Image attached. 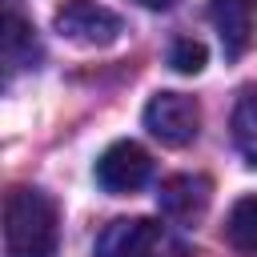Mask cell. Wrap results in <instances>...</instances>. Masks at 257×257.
Returning <instances> with one entry per match:
<instances>
[{"mask_svg":"<svg viewBox=\"0 0 257 257\" xmlns=\"http://www.w3.org/2000/svg\"><path fill=\"white\" fill-rule=\"evenodd\" d=\"M225 237L233 249L257 257V193L253 197H241L233 209H229V221H225Z\"/></svg>","mask_w":257,"mask_h":257,"instance_id":"9c48e42d","label":"cell"},{"mask_svg":"<svg viewBox=\"0 0 257 257\" xmlns=\"http://www.w3.org/2000/svg\"><path fill=\"white\" fill-rule=\"evenodd\" d=\"M253 12L249 4L241 0H213V24L221 32V44H225V56H241L253 40Z\"/></svg>","mask_w":257,"mask_h":257,"instance_id":"52a82bcc","label":"cell"},{"mask_svg":"<svg viewBox=\"0 0 257 257\" xmlns=\"http://www.w3.org/2000/svg\"><path fill=\"white\" fill-rule=\"evenodd\" d=\"M209 197H213V185H209V177H197V173H177V177L161 181V189H157L161 213L181 225L201 221L209 209Z\"/></svg>","mask_w":257,"mask_h":257,"instance_id":"8992f818","label":"cell"},{"mask_svg":"<svg viewBox=\"0 0 257 257\" xmlns=\"http://www.w3.org/2000/svg\"><path fill=\"white\" fill-rule=\"evenodd\" d=\"M56 32L84 48H104L120 36V16L96 0H64L56 8Z\"/></svg>","mask_w":257,"mask_h":257,"instance_id":"277c9868","label":"cell"},{"mask_svg":"<svg viewBox=\"0 0 257 257\" xmlns=\"http://www.w3.org/2000/svg\"><path fill=\"white\" fill-rule=\"evenodd\" d=\"M233 141L249 157V165H257V88H249L233 108Z\"/></svg>","mask_w":257,"mask_h":257,"instance_id":"30bf717a","label":"cell"},{"mask_svg":"<svg viewBox=\"0 0 257 257\" xmlns=\"http://www.w3.org/2000/svg\"><path fill=\"white\" fill-rule=\"evenodd\" d=\"M40 60V44H36V32L24 16L8 12L4 20V76L12 80L20 68H32Z\"/></svg>","mask_w":257,"mask_h":257,"instance_id":"ba28073f","label":"cell"},{"mask_svg":"<svg viewBox=\"0 0 257 257\" xmlns=\"http://www.w3.org/2000/svg\"><path fill=\"white\" fill-rule=\"evenodd\" d=\"M241 4H249V8H257V0H241Z\"/></svg>","mask_w":257,"mask_h":257,"instance_id":"4fadbf2b","label":"cell"},{"mask_svg":"<svg viewBox=\"0 0 257 257\" xmlns=\"http://www.w3.org/2000/svg\"><path fill=\"white\" fill-rule=\"evenodd\" d=\"M60 217L48 193L16 185L4 197V257H56Z\"/></svg>","mask_w":257,"mask_h":257,"instance_id":"6da1fadb","label":"cell"},{"mask_svg":"<svg viewBox=\"0 0 257 257\" xmlns=\"http://www.w3.org/2000/svg\"><path fill=\"white\" fill-rule=\"evenodd\" d=\"M96 257H193L189 241L161 221L120 217L96 237Z\"/></svg>","mask_w":257,"mask_h":257,"instance_id":"7a4b0ae2","label":"cell"},{"mask_svg":"<svg viewBox=\"0 0 257 257\" xmlns=\"http://www.w3.org/2000/svg\"><path fill=\"white\" fill-rule=\"evenodd\" d=\"M145 128L161 145L181 149V145L197 141V133H201V104L185 92H157L145 104Z\"/></svg>","mask_w":257,"mask_h":257,"instance_id":"3957f363","label":"cell"},{"mask_svg":"<svg viewBox=\"0 0 257 257\" xmlns=\"http://www.w3.org/2000/svg\"><path fill=\"white\" fill-rule=\"evenodd\" d=\"M169 64H173L177 72H201V68H205V44L193 40V36L173 40V48H169Z\"/></svg>","mask_w":257,"mask_h":257,"instance_id":"8fae6325","label":"cell"},{"mask_svg":"<svg viewBox=\"0 0 257 257\" xmlns=\"http://www.w3.org/2000/svg\"><path fill=\"white\" fill-rule=\"evenodd\" d=\"M149 173H153V161L137 141H116L96 161V185L104 193H116V197L120 193H137L149 181Z\"/></svg>","mask_w":257,"mask_h":257,"instance_id":"5b68a950","label":"cell"},{"mask_svg":"<svg viewBox=\"0 0 257 257\" xmlns=\"http://www.w3.org/2000/svg\"><path fill=\"white\" fill-rule=\"evenodd\" d=\"M137 4H141V8H169L173 0H137Z\"/></svg>","mask_w":257,"mask_h":257,"instance_id":"7c38bea8","label":"cell"}]
</instances>
